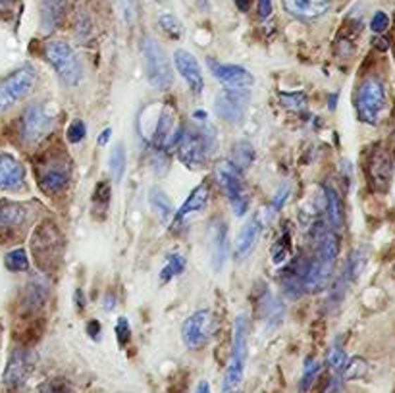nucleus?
I'll use <instances>...</instances> for the list:
<instances>
[{
  "label": "nucleus",
  "mask_w": 395,
  "mask_h": 393,
  "mask_svg": "<svg viewBox=\"0 0 395 393\" xmlns=\"http://www.w3.org/2000/svg\"><path fill=\"white\" fill-rule=\"evenodd\" d=\"M174 66H176L177 72L182 73L183 81L187 83L191 93L197 96L203 95L205 80H203V72H201V66H199L197 58H195L191 52L177 49V51L174 52Z\"/></svg>",
  "instance_id": "dca6fc26"
},
{
  "label": "nucleus",
  "mask_w": 395,
  "mask_h": 393,
  "mask_svg": "<svg viewBox=\"0 0 395 393\" xmlns=\"http://www.w3.org/2000/svg\"><path fill=\"white\" fill-rule=\"evenodd\" d=\"M185 266H187V261H185V256L183 255H177V253H174V255L168 256V261H166V264L162 266L161 270V284H168V282H172L174 277L180 276V274H183V270H185Z\"/></svg>",
  "instance_id": "cd10ccee"
},
{
  "label": "nucleus",
  "mask_w": 395,
  "mask_h": 393,
  "mask_svg": "<svg viewBox=\"0 0 395 393\" xmlns=\"http://www.w3.org/2000/svg\"><path fill=\"white\" fill-rule=\"evenodd\" d=\"M255 146L251 145L249 141H239L234 145V153H232V164L237 170H247V168L255 162Z\"/></svg>",
  "instance_id": "bb28decb"
},
{
  "label": "nucleus",
  "mask_w": 395,
  "mask_h": 393,
  "mask_svg": "<svg viewBox=\"0 0 395 393\" xmlns=\"http://www.w3.org/2000/svg\"><path fill=\"white\" fill-rule=\"evenodd\" d=\"M347 353L344 351L341 345H334L332 349L328 351V357H326V364H328V368L332 370L334 374V378H344V370L345 366H347Z\"/></svg>",
  "instance_id": "c85d7f7f"
},
{
  "label": "nucleus",
  "mask_w": 395,
  "mask_h": 393,
  "mask_svg": "<svg viewBox=\"0 0 395 393\" xmlns=\"http://www.w3.org/2000/svg\"><path fill=\"white\" fill-rule=\"evenodd\" d=\"M258 308L264 320L268 322V328H276L284 316V305L272 293H264V297L258 301Z\"/></svg>",
  "instance_id": "393cba45"
},
{
  "label": "nucleus",
  "mask_w": 395,
  "mask_h": 393,
  "mask_svg": "<svg viewBox=\"0 0 395 393\" xmlns=\"http://www.w3.org/2000/svg\"><path fill=\"white\" fill-rule=\"evenodd\" d=\"M389 25V18L388 14H384V12H376L372 15V20H370V30L374 33H384V31L388 30Z\"/></svg>",
  "instance_id": "79ce46f5"
},
{
  "label": "nucleus",
  "mask_w": 395,
  "mask_h": 393,
  "mask_svg": "<svg viewBox=\"0 0 395 393\" xmlns=\"http://www.w3.org/2000/svg\"><path fill=\"white\" fill-rule=\"evenodd\" d=\"M12 2H14V0H0V12L8 10V8L12 6Z\"/></svg>",
  "instance_id": "8fccbe9b"
},
{
  "label": "nucleus",
  "mask_w": 395,
  "mask_h": 393,
  "mask_svg": "<svg viewBox=\"0 0 395 393\" xmlns=\"http://www.w3.org/2000/svg\"><path fill=\"white\" fill-rule=\"evenodd\" d=\"M37 73L31 66H23L0 83V112H6L23 101L35 89Z\"/></svg>",
  "instance_id": "6e6552de"
},
{
  "label": "nucleus",
  "mask_w": 395,
  "mask_h": 393,
  "mask_svg": "<svg viewBox=\"0 0 395 393\" xmlns=\"http://www.w3.org/2000/svg\"><path fill=\"white\" fill-rule=\"evenodd\" d=\"M216 180H218L220 187L232 204L235 216L247 214V211H249V193H247V187L243 182L242 170H237L230 161H222L216 166Z\"/></svg>",
  "instance_id": "0eeeda50"
},
{
  "label": "nucleus",
  "mask_w": 395,
  "mask_h": 393,
  "mask_svg": "<svg viewBox=\"0 0 395 393\" xmlns=\"http://www.w3.org/2000/svg\"><path fill=\"white\" fill-rule=\"evenodd\" d=\"M25 185V168L10 153H0V191H20Z\"/></svg>",
  "instance_id": "f3484780"
},
{
  "label": "nucleus",
  "mask_w": 395,
  "mask_h": 393,
  "mask_svg": "<svg viewBox=\"0 0 395 393\" xmlns=\"http://www.w3.org/2000/svg\"><path fill=\"white\" fill-rule=\"evenodd\" d=\"M280 102L284 104V108L291 112H301L307 108V95L303 91H293V93H280Z\"/></svg>",
  "instance_id": "c9c22d12"
},
{
  "label": "nucleus",
  "mask_w": 395,
  "mask_h": 393,
  "mask_svg": "<svg viewBox=\"0 0 395 393\" xmlns=\"http://www.w3.org/2000/svg\"><path fill=\"white\" fill-rule=\"evenodd\" d=\"M30 220V208L15 201H0V232L22 230Z\"/></svg>",
  "instance_id": "aec40b11"
},
{
  "label": "nucleus",
  "mask_w": 395,
  "mask_h": 393,
  "mask_svg": "<svg viewBox=\"0 0 395 393\" xmlns=\"http://www.w3.org/2000/svg\"><path fill=\"white\" fill-rule=\"evenodd\" d=\"M149 203H151V206H153L154 212H156V216L161 218L162 224L174 216L172 201H170L168 195H166L161 187H153V189L149 191Z\"/></svg>",
  "instance_id": "a878e982"
},
{
  "label": "nucleus",
  "mask_w": 395,
  "mask_h": 393,
  "mask_svg": "<svg viewBox=\"0 0 395 393\" xmlns=\"http://www.w3.org/2000/svg\"><path fill=\"white\" fill-rule=\"evenodd\" d=\"M206 66L208 70L213 72V75L216 80L226 85V87H235V89H249L253 83H255V77L253 73L243 68V66H235V64H220L216 60L206 58Z\"/></svg>",
  "instance_id": "ddd939ff"
},
{
  "label": "nucleus",
  "mask_w": 395,
  "mask_h": 393,
  "mask_svg": "<svg viewBox=\"0 0 395 393\" xmlns=\"http://www.w3.org/2000/svg\"><path fill=\"white\" fill-rule=\"evenodd\" d=\"M247 347H249V318H247V314H237L232 358L227 363L220 393H243V374H245V364H247Z\"/></svg>",
  "instance_id": "f03ea898"
},
{
  "label": "nucleus",
  "mask_w": 395,
  "mask_h": 393,
  "mask_svg": "<svg viewBox=\"0 0 395 393\" xmlns=\"http://www.w3.org/2000/svg\"><path fill=\"white\" fill-rule=\"evenodd\" d=\"M214 314L208 308H201L197 313L187 316V320L183 322L182 326V337L183 343L189 349H203L206 343L211 342L214 334Z\"/></svg>",
  "instance_id": "9b49d317"
},
{
  "label": "nucleus",
  "mask_w": 395,
  "mask_h": 393,
  "mask_svg": "<svg viewBox=\"0 0 395 393\" xmlns=\"http://www.w3.org/2000/svg\"><path fill=\"white\" fill-rule=\"evenodd\" d=\"M158 25H161V30L164 31L170 39H182L183 37V25L176 15L161 14V18H158Z\"/></svg>",
  "instance_id": "e433bc0d"
},
{
  "label": "nucleus",
  "mask_w": 395,
  "mask_h": 393,
  "mask_svg": "<svg viewBox=\"0 0 395 393\" xmlns=\"http://www.w3.org/2000/svg\"><path fill=\"white\" fill-rule=\"evenodd\" d=\"M4 264L10 272H27L30 270V258L23 249H14L4 256Z\"/></svg>",
  "instance_id": "72a5a7b5"
},
{
  "label": "nucleus",
  "mask_w": 395,
  "mask_h": 393,
  "mask_svg": "<svg viewBox=\"0 0 395 393\" xmlns=\"http://www.w3.org/2000/svg\"><path fill=\"white\" fill-rule=\"evenodd\" d=\"M44 56L66 85L73 87L80 83L83 77V66L66 41H49L44 44Z\"/></svg>",
  "instance_id": "39448f33"
},
{
  "label": "nucleus",
  "mask_w": 395,
  "mask_h": 393,
  "mask_svg": "<svg viewBox=\"0 0 395 393\" xmlns=\"http://www.w3.org/2000/svg\"><path fill=\"white\" fill-rule=\"evenodd\" d=\"M272 0H258V18L261 20H266V18H270L272 14Z\"/></svg>",
  "instance_id": "c03bdc74"
},
{
  "label": "nucleus",
  "mask_w": 395,
  "mask_h": 393,
  "mask_svg": "<svg viewBox=\"0 0 395 393\" xmlns=\"http://www.w3.org/2000/svg\"><path fill=\"white\" fill-rule=\"evenodd\" d=\"M52 127H54V120L46 114L43 104L35 102L25 108L22 118V135L27 145L41 143L46 135H51Z\"/></svg>",
  "instance_id": "f8f14e48"
},
{
  "label": "nucleus",
  "mask_w": 395,
  "mask_h": 393,
  "mask_svg": "<svg viewBox=\"0 0 395 393\" xmlns=\"http://www.w3.org/2000/svg\"><path fill=\"white\" fill-rule=\"evenodd\" d=\"M261 237V218L258 216H253L245 222V226L239 230L237 237H235L234 243V258L237 262L245 261L247 256L253 253L256 241Z\"/></svg>",
  "instance_id": "6ab92c4d"
},
{
  "label": "nucleus",
  "mask_w": 395,
  "mask_h": 393,
  "mask_svg": "<svg viewBox=\"0 0 395 393\" xmlns=\"http://www.w3.org/2000/svg\"><path fill=\"white\" fill-rule=\"evenodd\" d=\"M234 2L239 12H249L251 4H253V0H234Z\"/></svg>",
  "instance_id": "de8ad7c7"
},
{
  "label": "nucleus",
  "mask_w": 395,
  "mask_h": 393,
  "mask_svg": "<svg viewBox=\"0 0 395 393\" xmlns=\"http://www.w3.org/2000/svg\"><path fill=\"white\" fill-rule=\"evenodd\" d=\"M39 393H75L73 392L72 384L64 378H52L46 380L44 384H41Z\"/></svg>",
  "instance_id": "4c0bfd02"
},
{
  "label": "nucleus",
  "mask_w": 395,
  "mask_h": 393,
  "mask_svg": "<svg viewBox=\"0 0 395 393\" xmlns=\"http://www.w3.org/2000/svg\"><path fill=\"white\" fill-rule=\"evenodd\" d=\"M272 253V261L274 262H284L291 253V232H284L280 233V237L276 239V243L272 245L270 249Z\"/></svg>",
  "instance_id": "2f4dec72"
},
{
  "label": "nucleus",
  "mask_w": 395,
  "mask_h": 393,
  "mask_svg": "<svg viewBox=\"0 0 395 393\" xmlns=\"http://www.w3.org/2000/svg\"><path fill=\"white\" fill-rule=\"evenodd\" d=\"M143 62H145V73L149 83L156 91H166L174 83V73L170 66L166 52L162 51L161 43L151 35L143 39Z\"/></svg>",
  "instance_id": "20e7f679"
},
{
  "label": "nucleus",
  "mask_w": 395,
  "mask_h": 393,
  "mask_svg": "<svg viewBox=\"0 0 395 393\" xmlns=\"http://www.w3.org/2000/svg\"><path fill=\"white\" fill-rule=\"evenodd\" d=\"M31 370H33V358H31L30 351L15 349L12 351V355L8 358L6 370H4V386L10 389H18L22 387L27 378H30Z\"/></svg>",
  "instance_id": "2eb2a0df"
},
{
  "label": "nucleus",
  "mask_w": 395,
  "mask_h": 393,
  "mask_svg": "<svg viewBox=\"0 0 395 393\" xmlns=\"http://www.w3.org/2000/svg\"><path fill=\"white\" fill-rule=\"evenodd\" d=\"M41 20L46 33H51L58 27L62 20L66 18V0H43L41 8Z\"/></svg>",
  "instance_id": "b1692460"
},
{
  "label": "nucleus",
  "mask_w": 395,
  "mask_h": 393,
  "mask_svg": "<svg viewBox=\"0 0 395 393\" xmlns=\"http://www.w3.org/2000/svg\"><path fill=\"white\" fill-rule=\"evenodd\" d=\"M87 332H89V335L93 337V339H96V337H99V334H101V324H99L96 320H89Z\"/></svg>",
  "instance_id": "a18cd8bd"
},
{
  "label": "nucleus",
  "mask_w": 395,
  "mask_h": 393,
  "mask_svg": "<svg viewBox=\"0 0 395 393\" xmlns=\"http://www.w3.org/2000/svg\"><path fill=\"white\" fill-rule=\"evenodd\" d=\"M366 256H368L366 255V249H357V251L349 256V261H347V264H345L344 270L351 282H355V280L360 276V272H363L366 261H368Z\"/></svg>",
  "instance_id": "473e14b6"
},
{
  "label": "nucleus",
  "mask_w": 395,
  "mask_h": 393,
  "mask_svg": "<svg viewBox=\"0 0 395 393\" xmlns=\"http://www.w3.org/2000/svg\"><path fill=\"white\" fill-rule=\"evenodd\" d=\"M284 8L287 14L295 15L299 20H315L328 10L326 0H284Z\"/></svg>",
  "instance_id": "412c9836"
},
{
  "label": "nucleus",
  "mask_w": 395,
  "mask_h": 393,
  "mask_svg": "<svg viewBox=\"0 0 395 393\" xmlns=\"http://www.w3.org/2000/svg\"><path fill=\"white\" fill-rule=\"evenodd\" d=\"M110 174H112V180L116 183H120L124 180L125 174V146L120 143V145L112 151L110 154Z\"/></svg>",
  "instance_id": "7c9ffc66"
},
{
  "label": "nucleus",
  "mask_w": 395,
  "mask_h": 393,
  "mask_svg": "<svg viewBox=\"0 0 395 393\" xmlns=\"http://www.w3.org/2000/svg\"><path fill=\"white\" fill-rule=\"evenodd\" d=\"M66 135L70 143L77 145V143H81V141L85 139V135H87V127H85V124H83L81 120H73L72 124H70V127H68Z\"/></svg>",
  "instance_id": "ea45409f"
},
{
  "label": "nucleus",
  "mask_w": 395,
  "mask_h": 393,
  "mask_svg": "<svg viewBox=\"0 0 395 393\" xmlns=\"http://www.w3.org/2000/svg\"><path fill=\"white\" fill-rule=\"evenodd\" d=\"M195 393H211V387H208V382H201L197 386V392Z\"/></svg>",
  "instance_id": "09e8293b"
},
{
  "label": "nucleus",
  "mask_w": 395,
  "mask_h": 393,
  "mask_svg": "<svg viewBox=\"0 0 395 393\" xmlns=\"http://www.w3.org/2000/svg\"><path fill=\"white\" fill-rule=\"evenodd\" d=\"M251 93L249 89H235L226 87L222 89L214 102V112L220 120L227 124H242L243 118L247 114Z\"/></svg>",
  "instance_id": "9d476101"
},
{
  "label": "nucleus",
  "mask_w": 395,
  "mask_h": 393,
  "mask_svg": "<svg viewBox=\"0 0 395 393\" xmlns=\"http://www.w3.org/2000/svg\"><path fill=\"white\" fill-rule=\"evenodd\" d=\"M116 337H118V343L120 345H125V343L130 342V337H132V328H130V322L125 316H122L116 324Z\"/></svg>",
  "instance_id": "a19ab883"
},
{
  "label": "nucleus",
  "mask_w": 395,
  "mask_h": 393,
  "mask_svg": "<svg viewBox=\"0 0 395 393\" xmlns=\"http://www.w3.org/2000/svg\"><path fill=\"white\" fill-rule=\"evenodd\" d=\"M208 201H211V183H208V180H205L201 185H197L195 189L191 191L189 196L185 199V203L180 206V211L174 212V227L182 226L191 214L205 211Z\"/></svg>",
  "instance_id": "a211bd4d"
},
{
  "label": "nucleus",
  "mask_w": 395,
  "mask_h": 393,
  "mask_svg": "<svg viewBox=\"0 0 395 393\" xmlns=\"http://www.w3.org/2000/svg\"><path fill=\"white\" fill-rule=\"evenodd\" d=\"M366 174H368L372 189H388L391 175H394V162H391L389 154L384 149H374L372 153H370L368 164H366Z\"/></svg>",
  "instance_id": "4468645a"
},
{
  "label": "nucleus",
  "mask_w": 395,
  "mask_h": 393,
  "mask_svg": "<svg viewBox=\"0 0 395 393\" xmlns=\"http://www.w3.org/2000/svg\"><path fill=\"white\" fill-rule=\"evenodd\" d=\"M110 135H112V130H110V127H106V130H104V131H101V135H99V139H96V143H99V146L108 145Z\"/></svg>",
  "instance_id": "49530a36"
},
{
  "label": "nucleus",
  "mask_w": 395,
  "mask_h": 393,
  "mask_svg": "<svg viewBox=\"0 0 395 393\" xmlns=\"http://www.w3.org/2000/svg\"><path fill=\"white\" fill-rule=\"evenodd\" d=\"M218 149L216 127L208 122H201L199 125H185L182 137L177 141V158L191 170L203 168L208 158Z\"/></svg>",
  "instance_id": "f257e3e1"
},
{
  "label": "nucleus",
  "mask_w": 395,
  "mask_h": 393,
  "mask_svg": "<svg viewBox=\"0 0 395 393\" xmlns=\"http://www.w3.org/2000/svg\"><path fill=\"white\" fill-rule=\"evenodd\" d=\"M287 196H289V187H282V189L274 195V199H272V211H280V208L284 206V203L287 201Z\"/></svg>",
  "instance_id": "37998d69"
},
{
  "label": "nucleus",
  "mask_w": 395,
  "mask_h": 393,
  "mask_svg": "<svg viewBox=\"0 0 395 393\" xmlns=\"http://www.w3.org/2000/svg\"><path fill=\"white\" fill-rule=\"evenodd\" d=\"M73 162L64 153V149H56L39 166V185L49 195H60L72 183Z\"/></svg>",
  "instance_id": "7ed1b4c3"
},
{
  "label": "nucleus",
  "mask_w": 395,
  "mask_h": 393,
  "mask_svg": "<svg viewBox=\"0 0 395 393\" xmlns=\"http://www.w3.org/2000/svg\"><path fill=\"white\" fill-rule=\"evenodd\" d=\"M211 256H213L214 268H222V264H224L227 256V227L222 220L213 224V232H211Z\"/></svg>",
  "instance_id": "5701e85b"
},
{
  "label": "nucleus",
  "mask_w": 395,
  "mask_h": 393,
  "mask_svg": "<svg viewBox=\"0 0 395 393\" xmlns=\"http://www.w3.org/2000/svg\"><path fill=\"white\" fill-rule=\"evenodd\" d=\"M110 196H112V187L106 180L96 183L93 196H91V204H93V212H106L108 211Z\"/></svg>",
  "instance_id": "c756f323"
},
{
  "label": "nucleus",
  "mask_w": 395,
  "mask_h": 393,
  "mask_svg": "<svg viewBox=\"0 0 395 393\" xmlns=\"http://www.w3.org/2000/svg\"><path fill=\"white\" fill-rule=\"evenodd\" d=\"M366 374V363L363 358L355 357L351 361H347V366L344 370V378L345 380H353V378H360Z\"/></svg>",
  "instance_id": "58836bf2"
},
{
  "label": "nucleus",
  "mask_w": 395,
  "mask_h": 393,
  "mask_svg": "<svg viewBox=\"0 0 395 393\" xmlns=\"http://www.w3.org/2000/svg\"><path fill=\"white\" fill-rule=\"evenodd\" d=\"M318 372H320V363L315 361V358H307L305 361V368H303V376H301L299 382L301 393H307L311 389V386L315 384L316 376H318Z\"/></svg>",
  "instance_id": "f704fd0d"
},
{
  "label": "nucleus",
  "mask_w": 395,
  "mask_h": 393,
  "mask_svg": "<svg viewBox=\"0 0 395 393\" xmlns=\"http://www.w3.org/2000/svg\"><path fill=\"white\" fill-rule=\"evenodd\" d=\"M33 253L37 261L44 268H54L62 256V241H60V232L52 222H44L37 227L33 235Z\"/></svg>",
  "instance_id": "1a4fd4ad"
},
{
  "label": "nucleus",
  "mask_w": 395,
  "mask_h": 393,
  "mask_svg": "<svg viewBox=\"0 0 395 393\" xmlns=\"http://www.w3.org/2000/svg\"><path fill=\"white\" fill-rule=\"evenodd\" d=\"M355 108L363 124L376 125L380 122L382 112L386 110V89L380 80L366 77L360 83L357 96H355Z\"/></svg>",
  "instance_id": "423d86ee"
},
{
  "label": "nucleus",
  "mask_w": 395,
  "mask_h": 393,
  "mask_svg": "<svg viewBox=\"0 0 395 393\" xmlns=\"http://www.w3.org/2000/svg\"><path fill=\"white\" fill-rule=\"evenodd\" d=\"M324 203H326V224L334 232L344 230V204L337 195V191L332 185H324Z\"/></svg>",
  "instance_id": "4be33fe9"
}]
</instances>
